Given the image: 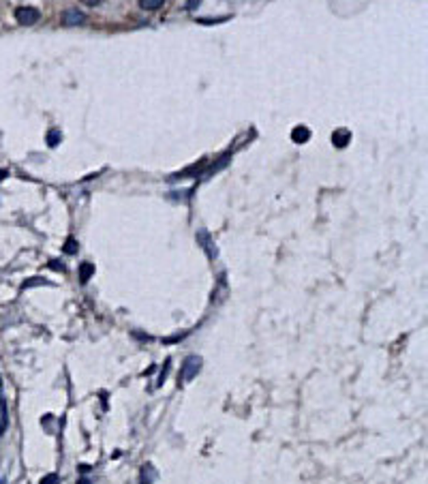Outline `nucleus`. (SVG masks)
<instances>
[{
  "label": "nucleus",
  "mask_w": 428,
  "mask_h": 484,
  "mask_svg": "<svg viewBox=\"0 0 428 484\" xmlns=\"http://www.w3.org/2000/svg\"><path fill=\"white\" fill-rule=\"evenodd\" d=\"M334 141L338 144V146H345V139H349V133H345V131H338V133H334V137H332Z\"/></svg>",
  "instance_id": "423d86ee"
},
{
  "label": "nucleus",
  "mask_w": 428,
  "mask_h": 484,
  "mask_svg": "<svg viewBox=\"0 0 428 484\" xmlns=\"http://www.w3.org/2000/svg\"><path fill=\"white\" fill-rule=\"evenodd\" d=\"M291 137H294V141H298V144H304L310 137V131L306 127H296L294 133H291Z\"/></svg>",
  "instance_id": "20e7f679"
},
{
  "label": "nucleus",
  "mask_w": 428,
  "mask_h": 484,
  "mask_svg": "<svg viewBox=\"0 0 428 484\" xmlns=\"http://www.w3.org/2000/svg\"><path fill=\"white\" fill-rule=\"evenodd\" d=\"M77 484H90V480H86V478H81V480H79Z\"/></svg>",
  "instance_id": "ddd939ff"
},
{
  "label": "nucleus",
  "mask_w": 428,
  "mask_h": 484,
  "mask_svg": "<svg viewBox=\"0 0 428 484\" xmlns=\"http://www.w3.org/2000/svg\"><path fill=\"white\" fill-rule=\"evenodd\" d=\"M56 144H58V133L51 131V133H49V146H56Z\"/></svg>",
  "instance_id": "9b49d317"
},
{
  "label": "nucleus",
  "mask_w": 428,
  "mask_h": 484,
  "mask_svg": "<svg viewBox=\"0 0 428 484\" xmlns=\"http://www.w3.org/2000/svg\"><path fill=\"white\" fill-rule=\"evenodd\" d=\"M39 17H41V13H39V9H35V7H19V9H15V19L19 24H35V22H39Z\"/></svg>",
  "instance_id": "f03ea898"
},
{
  "label": "nucleus",
  "mask_w": 428,
  "mask_h": 484,
  "mask_svg": "<svg viewBox=\"0 0 428 484\" xmlns=\"http://www.w3.org/2000/svg\"><path fill=\"white\" fill-rule=\"evenodd\" d=\"M65 251H67V253H75V240H71V238H69V240H67V246H65Z\"/></svg>",
  "instance_id": "9d476101"
},
{
  "label": "nucleus",
  "mask_w": 428,
  "mask_h": 484,
  "mask_svg": "<svg viewBox=\"0 0 428 484\" xmlns=\"http://www.w3.org/2000/svg\"><path fill=\"white\" fill-rule=\"evenodd\" d=\"M202 371V358L199 356H189L184 360V364H182V379L184 382H191V379L199 373Z\"/></svg>",
  "instance_id": "f257e3e1"
},
{
  "label": "nucleus",
  "mask_w": 428,
  "mask_h": 484,
  "mask_svg": "<svg viewBox=\"0 0 428 484\" xmlns=\"http://www.w3.org/2000/svg\"><path fill=\"white\" fill-rule=\"evenodd\" d=\"M144 9H159L163 5V0H141L139 3Z\"/></svg>",
  "instance_id": "0eeeda50"
},
{
  "label": "nucleus",
  "mask_w": 428,
  "mask_h": 484,
  "mask_svg": "<svg viewBox=\"0 0 428 484\" xmlns=\"http://www.w3.org/2000/svg\"><path fill=\"white\" fill-rule=\"evenodd\" d=\"M58 482V476L56 473H49V476H45L43 480H41V484H56Z\"/></svg>",
  "instance_id": "1a4fd4ad"
},
{
  "label": "nucleus",
  "mask_w": 428,
  "mask_h": 484,
  "mask_svg": "<svg viewBox=\"0 0 428 484\" xmlns=\"http://www.w3.org/2000/svg\"><path fill=\"white\" fill-rule=\"evenodd\" d=\"M7 424H9V416H7V401L5 396H0V435L7 431Z\"/></svg>",
  "instance_id": "7ed1b4c3"
},
{
  "label": "nucleus",
  "mask_w": 428,
  "mask_h": 484,
  "mask_svg": "<svg viewBox=\"0 0 428 484\" xmlns=\"http://www.w3.org/2000/svg\"><path fill=\"white\" fill-rule=\"evenodd\" d=\"M197 7H199V3H195V0L193 3H186V9H197Z\"/></svg>",
  "instance_id": "f8f14e48"
},
{
  "label": "nucleus",
  "mask_w": 428,
  "mask_h": 484,
  "mask_svg": "<svg viewBox=\"0 0 428 484\" xmlns=\"http://www.w3.org/2000/svg\"><path fill=\"white\" fill-rule=\"evenodd\" d=\"M90 272H95V266H90V264H86L81 268V281H88V276H90Z\"/></svg>",
  "instance_id": "6e6552de"
},
{
  "label": "nucleus",
  "mask_w": 428,
  "mask_h": 484,
  "mask_svg": "<svg viewBox=\"0 0 428 484\" xmlns=\"http://www.w3.org/2000/svg\"><path fill=\"white\" fill-rule=\"evenodd\" d=\"M65 19H67V24H81V19H83V13H79L77 9H71V11H67Z\"/></svg>",
  "instance_id": "39448f33"
},
{
  "label": "nucleus",
  "mask_w": 428,
  "mask_h": 484,
  "mask_svg": "<svg viewBox=\"0 0 428 484\" xmlns=\"http://www.w3.org/2000/svg\"><path fill=\"white\" fill-rule=\"evenodd\" d=\"M0 484H5V480H0Z\"/></svg>",
  "instance_id": "4468645a"
}]
</instances>
